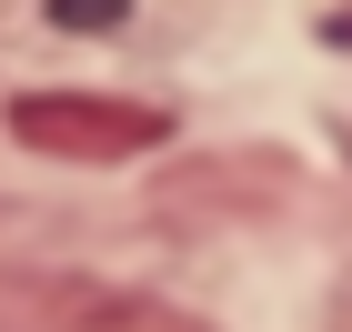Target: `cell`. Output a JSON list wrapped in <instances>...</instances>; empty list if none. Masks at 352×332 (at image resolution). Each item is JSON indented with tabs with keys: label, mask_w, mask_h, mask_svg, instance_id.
I'll use <instances>...</instances> for the list:
<instances>
[{
	"label": "cell",
	"mask_w": 352,
	"mask_h": 332,
	"mask_svg": "<svg viewBox=\"0 0 352 332\" xmlns=\"http://www.w3.org/2000/svg\"><path fill=\"white\" fill-rule=\"evenodd\" d=\"M10 141L41 162H141L171 141V111L111 101V91H21L10 101Z\"/></svg>",
	"instance_id": "6da1fadb"
}]
</instances>
